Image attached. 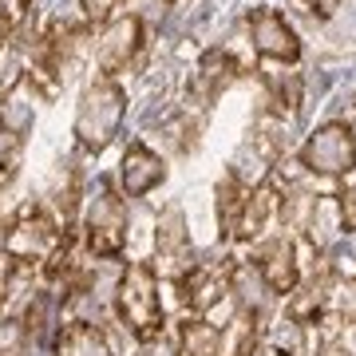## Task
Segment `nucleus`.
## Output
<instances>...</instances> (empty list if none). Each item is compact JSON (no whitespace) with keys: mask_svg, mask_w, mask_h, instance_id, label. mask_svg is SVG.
Listing matches in <instances>:
<instances>
[{"mask_svg":"<svg viewBox=\"0 0 356 356\" xmlns=\"http://www.w3.org/2000/svg\"><path fill=\"white\" fill-rule=\"evenodd\" d=\"M178 353L182 356H222V329L206 317H186L178 325Z\"/></svg>","mask_w":356,"mask_h":356,"instance_id":"17","label":"nucleus"},{"mask_svg":"<svg viewBox=\"0 0 356 356\" xmlns=\"http://www.w3.org/2000/svg\"><path fill=\"white\" fill-rule=\"evenodd\" d=\"M166 182V159L151 151L143 139L127 143V151L119 159V194L123 198H147Z\"/></svg>","mask_w":356,"mask_h":356,"instance_id":"9","label":"nucleus"},{"mask_svg":"<svg viewBox=\"0 0 356 356\" xmlns=\"http://www.w3.org/2000/svg\"><path fill=\"white\" fill-rule=\"evenodd\" d=\"M127 198L115 191V186H103L88 206H83V218H79V242H83V254L95 257V261H115V257L127 250Z\"/></svg>","mask_w":356,"mask_h":356,"instance_id":"3","label":"nucleus"},{"mask_svg":"<svg viewBox=\"0 0 356 356\" xmlns=\"http://www.w3.org/2000/svg\"><path fill=\"white\" fill-rule=\"evenodd\" d=\"M191 266H194L191 229H186V222H182V210H178V206H166L163 214H159V226H154V261H151V269L159 273V281H170V285H175Z\"/></svg>","mask_w":356,"mask_h":356,"instance_id":"7","label":"nucleus"},{"mask_svg":"<svg viewBox=\"0 0 356 356\" xmlns=\"http://www.w3.org/2000/svg\"><path fill=\"white\" fill-rule=\"evenodd\" d=\"M28 4H32V0H28Z\"/></svg>","mask_w":356,"mask_h":356,"instance_id":"28","label":"nucleus"},{"mask_svg":"<svg viewBox=\"0 0 356 356\" xmlns=\"http://www.w3.org/2000/svg\"><path fill=\"white\" fill-rule=\"evenodd\" d=\"M261 353L266 356H305V329L293 325L289 317H281L277 325L261 337Z\"/></svg>","mask_w":356,"mask_h":356,"instance_id":"19","label":"nucleus"},{"mask_svg":"<svg viewBox=\"0 0 356 356\" xmlns=\"http://www.w3.org/2000/svg\"><path fill=\"white\" fill-rule=\"evenodd\" d=\"M76 8L83 13V20H88L91 28L95 24H107V20H115L119 16V8H123V0H76Z\"/></svg>","mask_w":356,"mask_h":356,"instance_id":"22","label":"nucleus"},{"mask_svg":"<svg viewBox=\"0 0 356 356\" xmlns=\"http://www.w3.org/2000/svg\"><path fill=\"white\" fill-rule=\"evenodd\" d=\"M159 285L163 281L151 269V261H131L119 273V281H115V317H119V325L139 344L159 341L166 332V313H163Z\"/></svg>","mask_w":356,"mask_h":356,"instance_id":"1","label":"nucleus"},{"mask_svg":"<svg viewBox=\"0 0 356 356\" xmlns=\"http://www.w3.org/2000/svg\"><path fill=\"white\" fill-rule=\"evenodd\" d=\"M301 170L317 178H341L356 166V131L341 119L321 123L305 143H301Z\"/></svg>","mask_w":356,"mask_h":356,"instance_id":"4","label":"nucleus"},{"mask_svg":"<svg viewBox=\"0 0 356 356\" xmlns=\"http://www.w3.org/2000/svg\"><path fill=\"white\" fill-rule=\"evenodd\" d=\"M245 32H250V48L257 51L261 64L297 67V60H301V40H297L293 24L277 8H250L245 13Z\"/></svg>","mask_w":356,"mask_h":356,"instance_id":"6","label":"nucleus"},{"mask_svg":"<svg viewBox=\"0 0 356 356\" xmlns=\"http://www.w3.org/2000/svg\"><path fill=\"white\" fill-rule=\"evenodd\" d=\"M261 83H266V95H269V111L281 115V119H293L297 107H301V95H305V83H301V72L297 67H281V64H269L261 72Z\"/></svg>","mask_w":356,"mask_h":356,"instance_id":"16","label":"nucleus"},{"mask_svg":"<svg viewBox=\"0 0 356 356\" xmlns=\"http://www.w3.org/2000/svg\"><path fill=\"white\" fill-rule=\"evenodd\" d=\"M123 115H127V91L119 79H103L95 76L83 88L79 95V107H76V143L79 151L88 154H99L111 147V139L119 135L123 127Z\"/></svg>","mask_w":356,"mask_h":356,"instance_id":"2","label":"nucleus"},{"mask_svg":"<svg viewBox=\"0 0 356 356\" xmlns=\"http://www.w3.org/2000/svg\"><path fill=\"white\" fill-rule=\"evenodd\" d=\"M301 8H305L309 16H317V20H329V16H337L341 0H301Z\"/></svg>","mask_w":356,"mask_h":356,"instance_id":"25","label":"nucleus"},{"mask_svg":"<svg viewBox=\"0 0 356 356\" xmlns=\"http://www.w3.org/2000/svg\"><path fill=\"white\" fill-rule=\"evenodd\" d=\"M332 297H337V277H332V269H321V273L301 277L293 285V293L285 297V317L301 329H313L325 321Z\"/></svg>","mask_w":356,"mask_h":356,"instance_id":"11","label":"nucleus"},{"mask_svg":"<svg viewBox=\"0 0 356 356\" xmlns=\"http://www.w3.org/2000/svg\"><path fill=\"white\" fill-rule=\"evenodd\" d=\"M238 76H242V64L234 60V51L229 48H210L206 51L202 60H198V72H194V91H198L202 107H210L222 91L234 88Z\"/></svg>","mask_w":356,"mask_h":356,"instance_id":"13","label":"nucleus"},{"mask_svg":"<svg viewBox=\"0 0 356 356\" xmlns=\"http://www.w3.org/2000/svg\"><path fill=\"white\" fill-rule=\"evenodd\" d=\"M332 210H337V222H341L344 234H356V186L337 194L332 198Z\"/></svg>","mask_w":356,"mask_h":356,"instance_id":"23","label":"nucleus"},{"mask_svg":"<svg viewBox=\"0 0 356 356\" xmlns=\"http://www.w3.org/2000/svg\"><path fill=\"white\" fill-rule=\"evenodd\" d=\"M269 218H277V191L273 186H254V191L245 194V206L238 222H234V234L229 238H238V242H261L266 238V226Z\"/></svg>","mask_w":356,"mask_h":356,"instance_id":"15","label":"nucleus"},{"mask_svg":"<svg viewBox=\"0 0 356 356\" xmlns=\"http://www.w3.org/2000/svg\"><path fill=\"white\" fill-rule=\"evenodd\" d=\"M257 356H266V353H257Z\"/></svg>","mask_w":356,"mask_h":356,"instance_id":"27","label":"nucleus"},{"mask_svg":"<svg viewBox=\"0 0 356 356\" xmlns=\"http://www.w3.org/2000/svg\"><path fill=\"white\" fill-rule=\"evenodd\" d=\"M250 266L257 269V277L266 285L273 297H289L293 285L301 281V261H297V242L293 238H266V242H257L254 250V261Z\"/></svg>","mask_w":356,"mask_h":356,"instance_id":"8","label":"nucleus"},{"mask_svg":"<svg viewBox=\"0 0 356 356\" xmlns=\"http://www.w3.org/2000/svg\"><path fill=\"white\" fill-rule=\"evenodd\" d=\"M56 356H115V344L95 321H67L56 332Z\"/></svg>","mask_w":356,"mask_h":356,"instance_id":"14","label":"nucleus"},{"mask_svg":"<svg viewBox=\"0 0 356 356\" xmlns=\"http://www.w3.org/2000/svg\"><path fill=\"white\" fill-rule=\"evenodd\" d=\"M337 289H341V321L356 325V277H348L344 285L337 281Z\"/></svg>","mask_w":356,"mask_h":356,"instance_id":"24","label":"nucleus"},{"mask_svg":"<svg viewBox=\"0 0 356 356\" xmlns=\"http://www.w3.org/2000/svg\"><path fill=\"white\" fill-rule=\"evenodd\" d=\"M139 356H178V348L170 344V337H159V341H147V344H139Z\"/></svg>","mask_w":356,"mask_h":356,"instance_id":"26","label":"nucleus"},{"mask_svg":"<svg viewBox=\"0 0 356 356\" xmlns=\"http://www.w3.org/2000/svg\"><path fill=\"white\" fill-rule=\"evenodd\" d=\"M254 191L250 182H245L238 170H226L222 175V182H218V229H222V238H229L234 234V222H238V214H242L245 206V194Z\"/></svg>","mask_w":356,"mask_h":356,"instance_id":"18","label":"nucleus"},{"mask_svg":"<svg viewBox=\"0 0 356 356\" xmlns=\"http://www.w3.org/2000/svg\"><path fill=\"white\" fill-rule=\"evenodd\" d=\"M32 337L24 332L20 317H4L0 321V356H28Z\"/></svg>","mask_w":356,"mask_h":356,"instance_id":"20","label":"nucleus"},{"mask_svg":"<svg viewBox=\"0 0 356 356\" xmlns=\"http://www.w3.org/2000/svg\"><path fill=\"white\" fill-rule=\"evenodd\" d=\"M166 4H170V0H166Z\"/></svg>","mask_w":356,"mask_h":356,"instance_id":"29","label":"nucleus"},{"mask_svg":"<svg viewBox=\"0 0 356 356\" xmlns=\"http://www.w3.org/2000/svg\"><path fill=\"white\" fill-rule=\"evenodd\" d=\"M24 16H28V0H0V51L13 40L16 28L24 24Z\"/></svg>","mask_w":356,"mask_h":356,"instance_id":"21","label":"nucleus"},{"mask_svg":"<svg viewBox=\"0 0 356 356\" xmlns=\"http://www.w3.org/2000/svg\"><path fill=\"white\" fill-rule=\"evenodd\" d=\"M36 99H40V88L20 72L8 88L0 91V131L13 135L16 143H24L32 123H36Z\"/></svg>","mask_w":356,"mask_h":356,"instance_id":"12","label":"nucleus"},{"mask_svg":"<svg viewBox=\"0 0 356 356\" xmlns=\"http://www.w3.org/2000/svg\"><path fill=\"white\" fill-rule=\"evenodd\" d=\"M175 285H178V297H182V309H186L191 317H206L210 309H218L222 297H229L226 266L218 269V266H206V261H194Z\"/></svg>","mask_w":356,"mask_h":356,"instance_id":"10","label":"nucleus"},{"mask_svg":"<svg viewBox=\"0 0 356 356\" xmlns=\"http://www.w3.org/2000/svg\"><path fill=\"white\" fill-rule=\"evenodd\" d=\"M143 48H147V24H143V16L119 13L99 32V44H95V76L119 79L127 67L139 64Z\"/></svg>","mask_w":356,"mask_h":356,"instance_id":"5","label":"nucleus"}]
</instances>
